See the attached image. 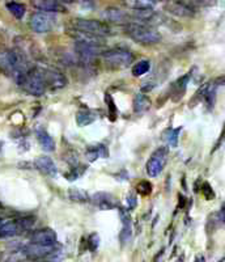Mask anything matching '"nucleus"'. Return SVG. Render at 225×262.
<instances>
[{
	"mask_svg": "<svg viewBox=\"0 0 225 262\" xmlns=\"http://www.w3.org/2000/svg\"><path fill=\"white\" fill-rule=\"evenodd\" d=\"M32 67H29L24 53L17 50H6L0 53V70L8 76H12L16 81L27 74Z\"/></svg>",
	"mask_w": 225,
	"mask_h": 262,
	"instance_id": "1",
	"label": "nucleus"
},
{
	"mask_svg": "<svg viewBox=\"0 0 225 262\" xmlns=\"http://www.w3.org/2000/svg\"><path fill=\"white\" fill-rule=\"evenodd\" d=\"M125 32L133 42L143 46L156 45L161 41L160 32L154 29L152 25L143 24V23L131 21L127 25H125Z\"/></svg>",
	"mask_w": 225,
	"mask_h": 262,
	"instance_id": "2",
	"label": "nucleus"
},
{
	"mask_svg": "<svg viewBox=\"0 0 225 262\" xmlns=\"http://www.w3.org/2000/svg\"><path fill=\"white\" fill-rule=\"evenodd\" d=\"M17 84L25 92L32 96H36V97H41L48 91L39 66L32 67L27 74L22 75L17 80Z\"/></svg>",
	"mask_w": 225,
	"mask_h": 262,
	"instance_id": "3",
	"label": "nucleus"
},
{
	"mask_svg": "<svg viewBox=\"0 0 225 262\" xmlns=\"http://www.w3.org/2000/svg\"><path fill=\"white\" fill-rule=\"evenodd\" d=\"M71 29L77 30V32L91 34V36L101 37L105 38L107 36H111V28L100 20H92V18H72L70 21V27Z\"/></svg>",
	"mask_w": 225,
	"mask_h": 262,
	"instance_id": "4",
	"label": "nucleus"
},
{
	"mask_svg": "<svg viewBox=\"0 0 225 262\" xmlns=\"http://www.w3.org/2000/svg\"><path fill=\"white\" fill-rule=\"evenodd\" d=\"M101 59L104 62L107 69L110 70H121L126 69L132 64L133 54L131 51L122 48H114L110 50L102 51Z\"/></svg>",
	"mask_w": 225,
	"mask_h": 262,
	"instance_id": "5",
	"label": "nucleus"
},
{
	"mask_svg": "<svg viewBox=\"0 0 225 262\" xmlns=\"http://www.w3.org/2000/svg\"><path fill=\"white\" fill-rule=\"evenodd\" d=\"M36 217L24 216L0 223V238H9L27 232L34 226Z\"/></svg>",
	"mask_w": 225,
	"mask_h": 262,
	"instance_id": "6",
	"label": "nucleus"
},
{
	"mask_svg": "<svg viewBox=\"0 0 225 262\" xmlns=\"http://www.w3.org/2000/svg\"><path fill=\"white\" fill-rule=\"evenodd\" d=\"M169 159V147L163 146L159 147L157 149H154L151 154L149 159L147 160L145 164V172L149 177L154 179V177H159L163 173L164 168H165L166 163H168Z\"/></svg>",
	"mask_w": 225,
	"mask_h": 262,
	"instance_id": "7",
	"label": "nucleus"
},
{
	"mask_svg": "<svg viewBox=\"0 0 225 262\" xmlns=\"http://www.w3.org/2000/svg\"><path fill=\"white\" fill-rule=\"evenodd\" d=\"M55 16L51 13L44 12H36L33 13L29 18V27L33 32L43 34V33H49L54 29L55 27Z\"/></svg>",
	"mask_w": 225,
	"mask_h": 262,
	"instance_id": "8",
	"label": "nucleus"
},
{
	"mask_svg": "<svg viewBox=\"0 0 225 262\" xmlns=\"http://www.w3.org/2000/svg\"><path fill=\"white\" fill-rule=\"evenodd\" d=\"M42 76H43L46 88L50 91H59L67 86V79L60 71L55 69H48V67H41Z\"/></svg>",
	"mask_w": 225,
	"mask_h": 262,
	"instance_id": "9",
	"label": "nucleus"
},
{
	"mask_svg": "<svg viewBox=\"0 0 225 262\" xmlns=\"http://www.w3.org/2000/svg\"><path fill=\"white\" fill-rule=\"evenodd\" d=\"M33 8L44 13H67V8L59 0H30Z\"/></svg>",
	"mask_w": 225,
	"mask_h": 262,
	"instance_id": "10",
	"label": "nucleus"
},
{
	"mask_svg": "<svg viewBox=\"0 0 225 262\" xmlns=\"http://www.w3.org/2000/svg\"><path fill=\"white\" fill-rule=\"evenodd\" d=\"M28 259H43L51 256L56 250L55 245H41V244H29L24 247Z\"/></svg>",
	"mask_w": 225,
	"mask_h": 262,
	"instance_id": "11",
	"label": "nucleus"
},
{
	"mask_svg": "<svg viewBox=\"0 0 225 262\" xmlns=\"http://www.w3.org/2000/svg\"><path fill=\"white\" fill-rule=\"evenodd\" d=\"M30 244H41V245H55L56 244V233L51 228L37 229L29 236Z\"/></svg>",
	"mask_w": 225,
	"mask_h": 262,
	"instance_id": "12",
	"label": "nucleus"
},
{
	"mask_svg": "<svg viewBox=\"0 0 225 262\" xmlns=\"http://www.w3.org/2000/svg\"><path fill=\"white\" fill-rule=\"evenodd\" d=\"M91 202L97 206L100 210H112L118 206V200L112 194L106 193V191H98V193L93 194Z\"/></svg>",
	"mask_w": 225,
	"mask_h": 262,
	"instance_id": "13",
	"label": "nucleus"
},
{
	"mask_svg": "<svg viewBox=\"0 0 225 262\" xmlns=\"http://www.w3.org/2000/svg\"><path fill=\"white\" fill-rule=\"evenodd\" d=\"M104 18L107 23H110V24L127 25L128 23L132 21V17H131L128 13H126L125 11H122V9L116 8V7H110V8L105 9Z\"/></svg>",
	"mask_w": 225,
	"mask_h": 262,
	"instance_id": "14",
	"label": "nucleus"
},
{
	"mask_svg": "<svg viewBox=\"0 0 225 262\" xmlns=\"http://www.w3.org/2000/svg\"><path fill=\"white\" fill-rule=\"evenodd\" d=\"M34 168L42 174L49 177H55L58 174V168L50 156L42 155L34 160Z\"/></svg>",
	"mask_w": 225,
	"mask_h": 262,
	"instance_id": "15",
	"label": "nucleus"
},
{
	"mask_svg": "<svg viewBox=\"0 0 225 262\" xmlns=\"http://www.w3.org/2000/svg\"><path fill=\"white\" fill-rule=\"evenodd\" d=\"M190 79H191V72L184 75V76H181L178 80H175L174 83H173L172 88H170V97H172L173 101H181L182 97H184L185 93H186L187 84H189Z\"/></svg>",
	"mask_w": 225,
	"mask_h": 262,
	"instance_id": "16",
	"label": "nucleus"
},
{
	"mask_svg": "<svg viewBox=\"0 0 225 262\" xmlns=\"http://www.w3.org/2000/svg\"><path fill=\"white\" fill-rule=\"evenodd\" d=\"M28 259L24 247L0 252V262H25Z\"/></svg>",
	"mask_w": 225,
	"mask_h": 262,
	"instance_id": "17",
	"label": "nucleus"
},
{
	"mask_svg": "<svg viewBox=\"0 0 225 262\" xmlns=\"http://www.w3.org/2000/svg\"><path fill=\"white\" fill-rule=\"evenodd\" d=\"M166 9L172 15L181 16V17H190L194 15V9L184 2H169L166 4Z\"/></svg>",
	"mask_w": 225,
	"mask_h": 262,
	"instance_id": "18",
	"label": "nucleus"
},
{
	"mask_svg": "<svg viewBox=\"0 0 225 262\" xmlns=\"http://www.w3.org/2000/svg\"><path fill=\"white\" fill-rule=\"evenodd\" d=\"M36 137L37 140H38L39 146L42 147V149L46 152H54L56 148L55 140L53 139L50 134H49L48 131L44 130L43 127H38L36 130Z\"/></svg>",
	"mask_w": 225,
	"mask_h": 262,
	"instance_id": "19",
	"label": "nucleus"
},
{
	"mask_svg": "<svg viewBox=\"0 0 225 262\" xmlns=\"http://www.w3.org/2000/svg\"><path fill=\"white\" fill-rule=\"evenodd\" d=\"M152 101L151 98L145 93H138L135 97H133L132 102V111L135 114H144L151 109Z\"/></svg>",
	"mask_w": 225,
	"mask_h": 262,
	"instance_id": "20",
	"label": "nucleus"
},
{
	"mask_svg": "<svg viewBox=\"0 0 225 262\" xmlns=\"http://www.w3.org/2000/svg\"><path fill=\"white\" fill-rule=\"evenodd\" d=\"M96 119H97L96 112L89 111V109H81L76 113V123L77 126H81V127L92 125Z\"/></svg>",
	"mask_w": 225,
	"mask_h": 262,
	"instance_id": "21",
	"label": "nucleus"
},
{
	"mask_svg": "<svg viewBox=\"0 0 225 262\" xmlns=\"http://www.w3.org/2000/svg\"><path fill=\"white\" fill-rule=\"evenodd\" d=\"M123 4L131 11H148L156 6L153 0H123Z\"/></svg>",
	"mask_w": 225,
	"mask_h": 262,
	"instance_id": "22",
	"label": "nucleus"
},
{
	"mask_svg": "<svg viewBox=\"0 0 225 262\" xmlns=\"http://www.w3.org/2000/svg\"><path fill=\"white\" fill-rule=\"evenodd\" d=\"M6 7L9 11V13H11L13 17L17 18V20H21V18L25 16V13H27V7L22 3H18V2H8V3L6 4Z\"/></svg>",
	"mask_w": 225,
	"mask_h": 262,
	"instance_id": "23",
	"label": "nucleus"
},
{
	"mask_svg": "<svg viewBox=\"0 0 225 262\" xmlns=\"http://www.w3.org/2000/svg\"><path fill=\"white\" fill-rule=\"evenodd\" d=\"M69 198L75 203H86L91 198H89L88 193L81 189H70L69 190Z\"/></svg>",
	"mask_w": 225,
	"mask_h": 262,
	"instance_id": "24",
	"label": "nucleus"
},
{
	"mask_svg": "<svg viewBox=\"0 0 225 262\" xmlns=\"http://www.w3.org/2000/svg\"><path fill=\"white\" fill-rule=\"evenodd\" d=\"M149 70H151V63L149 60H139L138 63L132 66V75L135 78H140L143 75L148 74Z\"/></svg>",
	"mask_w": 225,
	"mask_h": 262,
	"instance_id": "25",
	"label": "nucleus"
},
{
	"mask_svg": "<svg viewBox=\"0 0 225 262\" xmlns=\"http://www.w3.org/2000/svg\"><path fill=\"white\" fill-rule=\"evenodd\" d=\"M182 127L177 128H168L163 134V137L165 138V140L169 143L170 147H177L178 146V137H179V133H181Z\"/></svg>",
	"mask_w": 225,
	"mask_h": 262,
	"instance_id": "26",
	"label": "nucleus"
},
{
	"mask_svg": "<svg viewBox=\"0 0 225 262\" xmlns=\"http://www.w3.org/2000/svg\"><path fill=\"white\" fill-rule=\"evenodd\" d=\"M137 191L140 195H149V194L153 191V186H152L151 182L147 181V180H142V181L138 182Z\"/></svg>",
	"mask_w": 225,
	"mask_h": 262,
	"instance_id": "27",
	"label": "nucleus"
},
{
	"mask_svg": "<svg viewBox=\"0 0 225 262\" xmlns=\"http://www.w3.org/2000/svg\"><path fill=\"white\" fill-rule=\"evenodd\" d=\"M131 237H132V227H131V223L123 224V228H122L121 231V236H119V238H121V244L126 245L130 242Z\"/></svg>",
	"mask_w": 225,
	"mask_h": 262,
	"instance_id": "28",
	"label": "nucleus"
},
{
	"mask_svg": "<svg viewBox=\"0 0 225 262\" xmlns=\"http://www.w3.org/2000/svg\"><path fill=\"white\" fill-rule=\"evenodd\" d=\"M200 191H201V194L205 195V198H206V200H207V201L213 200V198L216 196V195H215V191H213L212 186H211L210 182H207V181L201 182Z\"/></svg>",
	"mask_w": 225,
	"mask_h": 262,
	"instance_id": "29",
	"label": "nucleus"
},
{
	"mask_svg": "<svg viewBox=\"0 0 225 262\" xmlns=\"http://www.w3.org/2000/svg\"><path fill=\"white\" fill-rule=\"evenodd\" d=\"M98 245H100V237H98L97 233H92L88 238V248L92 250V252H95L98 248Z\"/></svg>",
	"mask_w": 225,
	"mask_h": 262,
	"instance_id": "30",
	"label": "nucleus"
},
{
	"mask_svg": "<svg viewBox=\"0 0 225 262\" xmlns=\"http://www.w3.org/2000/svg\"><path fill=\"white\" fill-rule=\"evenodd\" d=\"M138 206V198L133 193H130L127 195V210L128 211H132V210L137 209Z\"/></svg>",
	"mask_w": 225,
	"mask_h": 262,
	"instance_id": "31",
	"label": "nucleus"
},
{
	"mask_svg": "<svg viewBox=\"0 0 225 262\" xmlns=\"http://www.w3.org/2000/svg\"><path fill=\"white\" fill-rule=\"evenodd\" d=\"M216 217L219 224H225V203L221 206V209L216 212Z\"/></svg>",
	"mask_w": 225,
	"mask_h": 262,
	"instance_id": "32",
	"label": "nucleus"
},
{
	"mask_svg": "<svg viewBox=\"0 0 225 262\" xmlns=\"http://www.w3.org/2000/svg\"><path fill=\"white\" fill-rule=\"evenodd\" d=\"M224 140H225V125H224V128H222L221 135H220V138H219V142H217V144H216V146H215V148H213V151H216V149L220 147V144H221L222 142H224Z\"/></svg>",
	"mask_w": 225,
	"mask_h": 262,
	"instance_id": "33",
	"label": "nucleus"
},
{
	"mask_svg": "<svg viewBox=\"0 0 225 262\" xmlns=\"http://www.w3.org/2000/svg\"><path fill=\"white\" fill-rule=\"evenodd\" d=\"M193 262H206V257L203 254H198Z\"/></svg>",
	"mask_w": 225,
	"mask_h": 262,
	"instance_id": "34",
	"label": "nucleus"
},
{
	"mask_svg": "<svg viewBox=\"0 0 225 262\" xmlns=\"http://www.w3.org/2000/svg\"><path fill=\"white\" fill-rule=\"evenodd\" d=\"M59 2H60V3H63V4H64V3L72 4V3H76L77 0H59Z\"/></svg>",
	"mask_w": 225,
	"mask_h": 262,
	"instance_id": "35",
	"label": "nucleus"
},
{
	"mask_svg": "<svg viewBox=\"0 0 225 262\" xmlns=\"http://www.w3.org/2000/svg\"><path fill=\"white\" fill-rule=\"evenodd\" d=\"M217 84H222V85H225V76L224 78H221L220 80H216Z\"/></svg>",
	"mask_w": 225,
	"mask_h": 262,
	"instance_id": "36",
	"label": "nucleus"
}]
</instances>
